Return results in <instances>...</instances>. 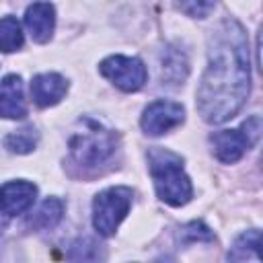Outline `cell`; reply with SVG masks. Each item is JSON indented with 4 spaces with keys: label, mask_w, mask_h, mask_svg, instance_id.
Masks as SVG:
<instances>
[{
    "label": "cell",
    "mask_w": 263,
    "mask_h": 263,
    "mask_svg": "<svg viewBox=\"0 0 263 263\" xmlns=\"http://www.w3.org/2000/svg\"><path fill=\"white\" fill-rule=\"evenodd\" d=\"M27 115V103L23 95V80L16 74L6 76L0 82V117L23 119Z\"/></svg>",
    "instance_id": "cell-11"
},
{
    "label": "cell",
    "mask_w": 263,
    "mask_h": 263,
    "mask_svg": "<svg viewBox=\"0 0 263 263\" xmlns=\"http://www.w3.org/2000/svg\"><path fill=\"white\" fill-rule=\"evenodd\" d=\"M23 47V29L14 16L0 18V51L10 53Z\"/></svg>",
    "instance_id": "cell-14"
},
{
    "label": "cell",
    "mask_w": 263,
    "mask_h": 263,
    "mask_svg": "<svg viewBox=\"0 0 263 263\" xmlns=\"http://www.w3.org/2000/svg\"><path fill=\"white\" fill-rule=\"evenodd\" d=\"M99 72L125 92H136L144 86L148 72L142 60L127 55H109L101 62Z\"/></svg>",
    "instance_id": "cell-6"
},
{
    "label": "cell",
    "mask_w": 263,
    "mask_h": 263,
    "mask_svg": "<svg viewBox=\"0 0 263 263\" xmlns=\"http://www.w3.org/2000/svg\"><path fill=\"white\" fill-rule=\"evenodd\" d=\"M132 189L129 187H109L101 191L92 201V226L101 236L115 234L121 220L132 208Z\"/></svg>",
    "instance_id": "cell-5"
},
{
    "label": "cell",
    "mask_w": 263,
    "mask_h": 263,
    "mask_svg": "<svg viewBox=\"0 0 263 263\" xmlns=\"http://www.w3.org/2000/svg\"><path fill=\"white\" fill-rule=\"evenodd\" d=\"M148 160L156 195L168 205H185L193 195V187L187 173L183 171V160L162 148L150 150Z\"/></svg>",
    "instance_id": "cell-2"
},
{
    "label": "cell",
    "mask_w": 263,
    "mask_h": 263,
    "mask_svg": "<svg viewBox=\"0 0 263 263\" xmlns=\"http://www.w3.org/2000/svg\"><path fill=\"white\" fill-rule=\"evenodd\" d=\"M249 90L247 35L234 18H226L210 35L208 68L197 88V111L208 123H224L242 109Z\"/></svg>",
    "instance_id": "cell-1"
},
{
    "label": "cell",
    "mask_w": 263,
    "mask_h": 263,
    "mask_svg": "<svg viewBox=\"0 0 263 263\" xmlns=\"http://www.w3.org/2000/svg\"><path fill=\"white\" fill-rule=\"evenodd\" d=\"M66 90H68L66 78L55 72L37 74L31 80V97H33L35 105H39V107H51V105L60 103L64 99Z\"/></svg>",
    "instance_id": "cell-10"
},
{
    "label": "cell",
    "mask_w": 263,
    "mask_h": 263,
    "mask_svg": "<svg viewBox=\"0 0 263 263\" xmlns=\"http://www.w3.org/2000/svg\"><path fill=\"white\" fill-rule=\"evenodd\" d=\"M261 136V119L259 115L249 117L238 129H220L210 136L212 152L220 162L232 164L242 158V154L257 144Z\"/></svg>",
    "instance_id": "cell-4"
},
{
    "label": "cell",
    "mask_w": 263,
    "mask_h": 263,
    "mask_svg": "<svg viewBox=\"0 0 263 263\" xmlns=\"http://www.w3.org/2000/svg\"><path fill=\"white\" fill-rule=\"evenodd\" d=\"M181 238L187 242H201V240H212L214 234L203 222H191L181 228Z\"/></svg>",
    "instance_id": "cell-17"
},
{
    "label": "cell",
    "mask_w": 263,
    "mask_h": 263,
    "mask_svg": "<svg viewBox=\"0 0 263 263\" xmlns=\"http://www.w3.org/2000/svg\"><path fill=\"white\" fill-rule=\"evenodd\" d=\"M25 27L33 41L47 43L55 27V10L49 2H33L25 12Z\"/></svg>",
    "instance_id": "cell-9"
},
{
    "label": "cell",
    "mask_w": 263,
    "mask_h": 263,
    "mask_svg": "<svg viewBox=\"0 0 263 263\" xmlns=\"http://www.w3.org/2000/svg\"><path fill=\"white\" fill-rule=\"evenodd\" d=\"M78 129L70 138L72 156L84 166H97L115 152V134L95 119H80Z\"/></svg>",
    "instance_id": "cell-3"
},
{
    "label": "cell",
    "mask_w": 263,
    "mask_h": 263,
    "mask_svg": "<svg viewBox=\"0 0 263 263\" xmlns=\"http://www.w3.org/2000/svg\"><path fill=\"white\" fill-rule=\"evenodd\" d=\"M62 214H64V203H62L60 199H55V197H47V199L39 205V210L31 216L29 224L35 226V228H39V230L53 228V226L62 220Z\"/></svg>",
    "instance_id": "cell-12"
},
{
    "label": "cell",
    "mask_w": 263,
    "mask_h": 263,
    "mask_svg": "<svg viewBox=\"0 0 263 263\" xmlns=\"http://www.w3.org/2000/svg\"><path fill=\"white\" fill-rule=\"evenodd\" d=\"M37 195V187L29 181H8L0 185V212L6 216H18L27 212Z\"/></svg>",
    "instance_id": "cell-8"
},
{
    "label": "cell",
    "mask_w": 263,
    "mask_h": 263,
    "mask_svg": "<svg viewBox=\"0 0 263 263\" xmlns=\"http://www.w3.org/2000/svg\"><path fill=\"white\" fill-rule=\"evenodd\" d=\"M185 119V109L175 101H154L144 109L142 115V129L148 136H162L168 129L181 125Z\"/></svg>",
    "instance_id": "cell-7"
},
{
    "label": "cell",
    "mask_w": 263,
    "mask_h": 263,
    "mask_svg": "<svg viewBox=\"0 0 263 263\" xmlns=\"http://www.w3.org/2000/svg\"><path fill=\"white\" fill-rule=\"evenodd\" d=\"M259 247H261V232L259 230H247L245 234H240L234 240L232 251L228 253V259H232V261L259 259Z\"/></svg>",
    "instance_id": "cell-13"
},
{
    "label": "cell",
    "mask_w": 263,
    "mask_h": 263,
    "mask_svg": "<svg viewBox=\"0 0 263 263\" xmlns=\"http://www.w3.org/2000/svg\"><path fill=\"white\" fill-rule=\"evenodd\" d=\"M177 2V8L181 12H185L187 16H193V18H205L218 0H175Z\"/></svg>",
    "instance_id": "cell-16"
},
{
    "label": "cell",
    "mask_w": 263,
    "mask_h": 263,
    "mask_svg": "<svg viewBox=\"0 0 263 263\" xmlns=\"http://www.w3.org/2000/svg\"><path fill=\"white\" fill-rule=\"evenodd\" d=\"M37 140H39V134L33 127H23V129H16L10 136H6L4 144H6V148L10 152L27 154V152H31L37 146Z\"/></svg>",
    "instance_id": "cell-15"
}]
</instances>
